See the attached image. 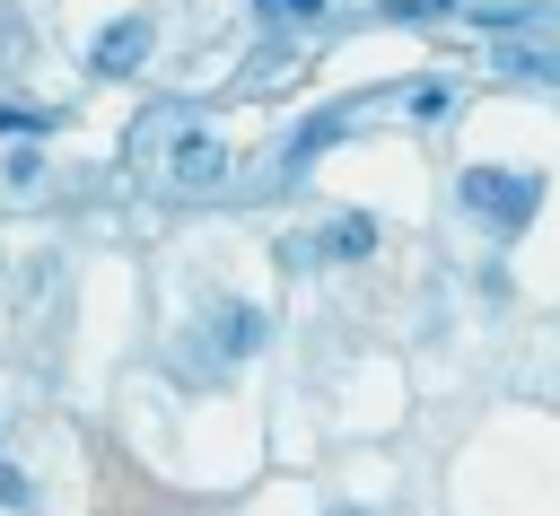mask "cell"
<instances>
[{
  "instance_id": "cell-1",
  "label": "cell",
  "mask_w": 560,
  "mask_h": 516,
  "mask_svg": "<svg viewBox=\"0 0 560 516\" xmlns=\"http://www.w3.org/2000/svg\"><path fill=\"white\" fill-rule=\"evenodd\" d=\"M464 201H472L481 219H499V227H525L534 201H542V184H534V175H508V166H472V175H464Z\"/></svg>"
},
{
  "instance_id": "cell-2",
  "label": "cell",
  "mask_w": 560,
  "mask_h": 516,
  "mask_svg": "<svg viewBox=\"0 0 560 516\" xmlns=\"http://www.w3.org/2000/svg\"><path fill=\"white\" fill-rule=\"evenodd\" d=\"M140 52H149V17H114L96 44H88V61L105 70V79H122V70H140Z\"/></svg>"
},
{
  "instance_id": "cell-3",
  "label": "cell",
  "mask_w": 560,
  "mask_h": 516,
  "mask_svg": "<svg viewBox=\"0 0 560 516\" xmlns=\"http://www.w3.org/2000/svg\"><path fill=\"white\" fill-rule=\"evenodd\" d=\"M166 166H175V184H219V175H228V149H219L210 131H184Z\"/></svg>"
},
{
  "instance_id": "cell-4",
  "label": "cell",
  "mask_w": 560,
  "mask_h": 516,
  "mask_svg": "<svg viewBox=\"0 0 560 516\" xmlns=\"http://www.w3.org/2000/svg\"><path fill=\"white\" fill-rule=\"evenodd\" d=\"M219 350H228V359L262 350V315H254V306H219Z\"/></svg>"
},
{
  "instance_id": "cell-5",
  "label": "cell",
  "mask_w": 560,
  "mask_h": 516,
  "mask_svg": "<svg viewBox=\"0 0 560 516\" xmlns=\"http://www.w3.org/2000/svg\"><path fill=\"white\" fill-rule=\"evenodd\" d=\"M368 245H376V227H368V219H332V236H324V254H332V262H359Z\"/></svg>"
},
{
  "instance_id": "cell-6",
  "label": "cell",
  "mask_w": 560,
  "mask_h": 516,
  "mask_svg": "<svg viewBox=\"0 0 560 516\" xmlns=\"http://www.w3.org/2000/svg\"><path fill=\"white\" fill-rule=\"evenodd\" d=\"M52 114H35V105H0V131H44Z\"/></svg>"
},
{
  "instance_id": "cell-7",
  "label": "cell",
  "mask_w": 560,
  "mask_h": 516,
  "mask_svg": "<svg viewBox=\"0 0 560 516\" xmlns=\"http://www.w3.org/2000/svg\"><path fill=\"white\" fill-rule=\"evenodd\" d=\"M26 499H35V490H26V472H18V464H0V507H26Z\"/></svg>"
},
{
  "instance_id": "cell-8",
  "label": "cell",
  "mask_w": 560,
  "mask_h": 516,
  "mask_svg": "<svg viewBox=\"0 0 560 516\" xmlns=\"http://www.w3.org/2000/svg\"><path fill=\"white\" fill-rule=\"evenodd\" d=\"M262 9H271V17H315L324 0H262Z\"/></svg>"
},
{
  "instance_id": "cell-9",
  "label": "cell",
  "mask_w": 560,
  "mask_h": 516,
  "mask_svg": "<svg viewBox=\"0 0 560 516\" xmlns=\"http://www.w3.org/2000/svg\"><path fill=\"white\" fill-rule=\"evenodd\" d=\"M341 516H359V507H341Z\"/></svg>"
}]
</instances>
